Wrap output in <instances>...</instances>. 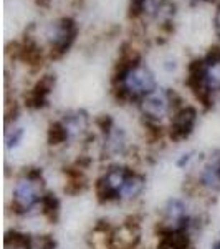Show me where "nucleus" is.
<instances>
[{
	"mask_svg": "<svg viewBox=\"0 0 220 249\" xmlns=\"http://www.w3.org/2000/svg\"><path fill=\"white\" fill-rule=\"evenodd\" d=\"M47 181L43 170L38 166H27L17 175L12 188L10 211L17 218H25L38 210L47 193Z\"/></svg>",
	"mask_w": 220,
	"mask_h": 249,
	"instance_id": "f257e3e1",
	"label": "nucleus"
},
{
	"mask_svg": "<svg viewBox=\"0 0 220 249\" xmlns=\"http://www.w3.org/2000/svg\"><path fill=\"white\" fill-rule=\"evenodd\" d=\"M156 90H157V82H156L154 73L141 63L123 82L113 85L111 93H113L116 102L136 103L138 105L142 98L154 93Z\"/></svg>",
	"mask_w": 220,
	"mask_h": 249,
	"instance_id": "f03ea898",
	"label": "nucleus"
},
{
	"mask_svg": "<svg viewBox=\"0 0 220 249\" xmlns=\"http://www.w3.org/2000/svg\"><path fill=\"white\" fill-rule=\"evenodd\" d=\"M133 171V166L125 163H111L103 170L94 181V195L99 204L121 203V191L125 183Z\"/></svg>",
	"mask_w": 220,
	"mask_h": 249,
	"instance_id": "7ed1b4c3",
	"label": "nucleus"
},
{
	"mask_svg": "<svg viewBox=\"0 0 220 249\" xmlns=\"http://www.w3.org/2000/svg\"><path fill=\"white\" fill-rule=\"evenodd\" d=\"M50 58L60 60L68 53L78 35V25L71 17H63L50 29Z\"/></svg>",
	"mask_w": 220,
	"mask_h": 249,
	"instance_id": "20e7f679",
	"label": "nucleus"
},
{
	"mask_svg": "<svg viewBox=\"0 0 220 249\" xmlns=\"http://www.w3.org/2000/svg\"><path fill=\"white\" fill-rule=\"evenodd\" d=\"M138 108L141 111L142 122H151V123H159L162 124V122L166 118H173V115L175 113L173 102H171L169 90H156L154 93H151L149 96L142 98L138 103Z\"/></svg>",
	"mask_w": 220,
	"mask_h": 249,
	"instance_id": "39448f33",
	"label": "nucleus"
},
{
	"mask_svg": "<svg viewBox=\"0 0 220 249\" xmlns=\"http://www.w3.org/2000/svg\"><path fill=\"white\" fill-rule=\"evenodd\" d=\"M199 122V111L195 107L186 105L175 111L167 124V138L173 143H181L194 133Z\"/></svg>",
	"mask_w": 220,
	"mask_h": 249,
	"instance_id": "423d86ee",
	"label": "nucleus"
},
{
	"mask_svg": "<svg viewBox=\"0 0 220 249\" xmlns=\"http://www.w3.org/2000/svg\"><path fill=\"white\" fill-rule=\"evenodd\" d=\"M194 179L197 190L209 195L220 193V150H214L207 156Z\"/></svg>",
	"mask_w": 220,
	"mask_h": 249,
	"instance_id": "0eeeda50",
	"label": "nucleus"
},
{
	"mask_svg": "<svg viewBox=\"0 0 220 249\" xmlns=\"http://www.w3.org/2000/svg\"><path fill=\"white\" fill-rule=\"evenodd\" d=\"M55 85H57V75L53 73H47L43 77H40V80L33 85V88L25 95L23 103L25 107L31 111L43 110L50 105V95L53 91Z\"/></svg>",
	"mask_w": 220,
	"mask_h": 249,
	"instance_id": "6e6552de",
	"label": "nucleus"
},
{
	"mask_svg": "<svg viewBox=\"0 0 220 249\" xmlns=\"http://www.w3.org/2000/svg\"><path fill=\"white\" fill-rule=\"evenodd\" d=\"M129 153V142H127V135L123 128L116 126L111 133L106 136H101V143H99V156L103 160H116V158H125Z\"/></svg>",
	"mask_w": 220,
	"mask_h": 249,
	"instance_id": "1a4fd4ad",
	"label": "nucleus"
},
{
	"mask_svg": "<svg viewBox=\"0 0 220 249\" xmlns=\"http://www.w3.org/2000/svg\"><path fill=\"white\" fill-rule=\"evenodd\" d=\"M60 120H62L63 124L66 126L71 142H75V140H78V138L81 140V142H85L88 136L91 135V131H90L91 120H90V115H88L85 110L68 111V113L63 115Z\"/></svg>",
	"mask_w": 220,
	"mask_h": 249,
	"instance_id": "9d476101",
	"label": "nucleus"
},
{
	"mask_svg": "<svg viewBox=\"0 0 220 249\" xmlns=\"http://www.w3.org/2000/svg\"><path fill=\"white\" fill-rule=\"evenodd\" d=\"M156 232L159 238L157 249H194V232L187 230Z\"/></svg>",
	"mask_w": 220,
	"mask_h": 249,
	"instance_id": "9b49d317",
	"label": "nucleus"
},
{
	"mask_svg": "<svg viewBox=\"0 0 220 249\" xmlns=\"http://www.w3.org/2000/svg\"><path fill=\"white\" fill-rule=\"evenodd\" d=\"M147 186V178L142 171H138L133 168V171L127 176L125 188L121 191V203H133L144 195Z\"/></svg>",
	"mask_w": 220,
	"mask_h": 249,
	"instance_id": "f8f14e48",
	"label": "nucleus"
},
{
	"mask_svg": "<svg viewBox=\"0 0 220 249\" xmlns=\"http://www.w3.org/2000/svg\"><path fill=\"white\" fill-rule=\"evenodd\" d=\"M38 211L48 223L57 224L60 221V216H62V199L57 196V193L47 191L38 206Z\"/></svg>",
	"mask_w": 220,
	"mask_h": 249,
	"instance_id": "ddd939ff",
	"label": "nucleus"
},
{
	"mask_svg": "<svg viewBox=\"0 0 220 249\" xmlns=\"http://www.w3.org/2000/svg\"><path fill=\"white\" fill-rule=\"evenodd\" d=\"M71 142L70 133H68L66 126L63 124L62 120H55L48 124V130H47V143L50 148H62L66 146L68 143Z\"/></svg>",
	"mask_w": 220,
	"mask_h": 249,
	"instance_id": "4468645a",
	"label": "nucleus"
},
{
	"mask_svg": "<svg viewBox=\"0 0 220 249\" xmlns=\"http://www.w3.org/2000/svg\"><path fill=\"white\" fill-rule=\"evenodd\" d=\"M25 138V128L12 126L5 131V148L7 150H15L20 146V143Z\"/></svg>",
	"mask_w": 220,
	"mask_h": 249,
	"instance_id": "2eb2a0df",
	"label": "nucleus"
},
{
	"mask_svg": "<svg viewBox=\"0 0 220 249\" xmlns=\"http://www.w3.org/2000/svg\"><path fill=\"white\" fill-rule=\"evenodd\" d=\"M58 243L51 234H33L31 249H57Z\"/></svg>",
	"mask_w": 220,
	"mask_h": 249,
	"instance_id": "dca6fc26",
	"label": "nucleus"
},
{
	"mask_svg": "<svg viewBox=\"0 0 220 249\" xmlns=\"http://www.w3.org/2000/svg\"><path fill=\"white\" fill-rule=\"evenodd\" d=\"M94 124H96V128L99 130V135H101V136H106L108 133H111V131L116 128V123H114V120H113V116H111V115L98 116V118L94 120Z\"/></svg>",
	"mask_w": 220,
	"mask_h": 249,
	"instance_id": "f3484780",
	"label": "nucleus"
},
{
	"mask_svg": "<svg viewBox=\"0 0 220 249\" xmlns=\"http://www.w3.org/2000/svg\"><path fill=\"white\" fill-rule=\"evenodd\" d=\"M20 111H22V108L17 102H10L7 103V108H5V128H10V124L18 120L20 116Z\"/></svg>",
	"mask_w": 220,
	"mask_h": 249,
	"instance_id": "a211bd4d",
	"label": "nucleus"
},
{
	"mask_svg": "<svg viewBox=\"0 0 220 249\" xmlns=\"http://www.w3.org/2000/svg\"><path fill=\"white\" fill-rule=\"evenodd\" d=\"M194 151H187V153H182L181 156H179L177 160H175V166L179 168V170H187L189 168L190 161L194 160Z\"/></svg>",
	"mask_w": 220,
	"mask_h": 249,
	"instance_id": "6ab92c4d",
	"label": "nucleus"
},
{
	"mask_svg": "<svg viewBox=\"0 0 220 249\" xmlns=\"http://www.w3.org/2000/svg\"><path fill=\"white\" fill-rule=\"evenodd\" d=\"M209 65H219L220 63V47H212L209 52H207V55L204 57Z\"/></svg>",
	"mask_w": 220,
	"mask_h": 249,
	"instance_id": "aec40b11",
	"label": "nucleus"
},
{
	"mask_svg": "<svg viewBox=\"0 0 220 249\" xmlns=\"http://www.w3.org/2000/svg\"><path fill=\"white\" fill-rule=\"evenodd\" d=\"M215 32H217V35L220 37V7L217 10V15H215Z\"/></svg>",
	"mask_w": 220,
	"mask_h": 249,
	"instance_id": "412c9836",
	"label": "nucleus"
},
{
	"mask_svg": "<svg viewBox=\"0 0 220 249\" xmlns=\"http://www.w3.org/2000/svg\"><path fill=\"white\" fill-rule=\"evenodd\" d=\"M40 7H50V0H37Z\"/></svg>",
	"mask_w": 220,
	"mask_h": 249,
	"instance_id": "4be33fe9",
	"label": "nucleus"
},
{
	"mask_svg": "<svg viewBox=\"0 0 220 249\" xmlns=\"http://www.w3.org/2000/svg\"><path fill=\"white\" fill-rule=\"evenodd\" d=\"M210 249H220V239L219 241H215L214 244H212V248Z\"/></svg>",
	"mask_w": 220,
	"mask_h": 249,
	"instance_id": "5701e85b",
	"label": "nucleus"
}]
</instances>
